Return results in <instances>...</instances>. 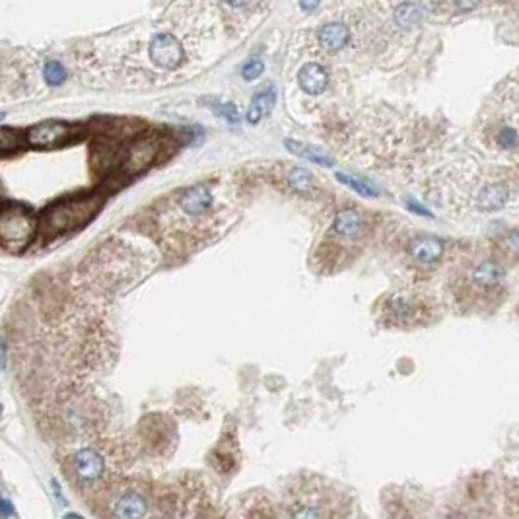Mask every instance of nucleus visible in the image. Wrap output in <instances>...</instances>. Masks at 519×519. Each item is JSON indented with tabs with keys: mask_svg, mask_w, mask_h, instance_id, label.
Wrapping results in <instances>:
<instances>
[{
	"mask_svg": "<svg viewBox=\"0 0 519 519\" xmlns=\"http://www.w3.org/2000/svg\"><path fill=\"white\" fill-rule=\"evenodd\" d=\"M319 2H321V0H300V6H302V10H306V12H311V10H316V8L319 6Z\"/></svg>",
	"mask_w": 519,
	"mask_h": 519,
	"instance_id": "obj_31",
	"label": "nucleus"
},
{
	"mask_svg": "<svg viewBox=\"0 0 519 519\" xmlns=\"http://www.w3.org/2000/svg\"><path fill=\"white\" fill-rule=\"evenodd\" d=\"M284 146H286V150L290 152V154L300 156V158H303V160L313 161V163H317V166L331 168V166L335 163L329 154H325V152H321L319 148L309 146V144H306V142H302V141L286 138V141H284Z\"/></svg>",
	"mask_w": 519,
	"mask_h": 519,
	"instance_id": "obj_13",
	"label": "nucleus"
},
{
	"mask_svg": "<svg viewBox=\"0 0 519 519\" xmlns=\"http://www.w3.org/2000/svg\"><path fill=\"white\" fill-rule=\"evenodd\" d=\"M36 232L34 214L21 204L0 206V243L10 249H24Z\"/></svg>",
	"mask_w": 519,
	"mask_h": 519,
	"instance_id": "obj_2",
	"label": "nucleus"
},
{
	"mask_svg": "<svg viewBox=\"0 0 519 519\" xmlns=\"http://www.w3.org/2000/svg\"><path fill=\"white\" fill-rule=\"evenodd\" d=\"M290 519H319V512H317L316 508H309V505H303L300 510H296Z\"/></svg>",
	"mask_w": 519,
	"mask_h": 519,
	"instance_id": "obj_27",
	"label": "nucleus"
},
{
	"mask_svg": "<svg viewBox=\"0 0 519 519\" xmlns=\"http://www.w3.org/2000/svg\"><path fill=\"white\" fill-rule=\"evenodd\" d=\"M43 76L47 80L49 86H61L66 80V71L63 69V64L56 63V61H47L45 69H43Z\"/></svg>",
	"mask_w": 519,
	"mask_h": 519,
	"instance_id": "obj_22",
	"label": "nucleus"
},
{
	"mask_svg": "<svg viewBox=\"0 0 519 519\" xmlns=\"http://www.w3.org/2000/svg\"><path fill=\"white\" fill-rule=\"evenodd\" d=\"M226 2H228L230 6H246L249 0H226Z\"/></svg>",
	"mask_w": 519,
	"mask_h": 519,
	"instance_id": "obj_33",
	"label": "nucleus"
},
{
	"mask_svg": "<svg viewBox=\"0 0 519 519\" xmlns=\"http://www.w3.org/2000/svg\"><path fill=\"white\" fill-rule=\"evenodd\" d=\"M150 59L156 66H160L163 71H173L179 69L185 61V51L176 36L158 34L150 41Z\"/></svg>",
	"mask_w": 519,
	"mask_h": 519,
	"instance_id": "obj_4",
	"label": "nucleus"
},
{
	"mask_svg": "<svg viewBox=\"0 0 519 519\" xmlns=\"http://www.w3.org/2000/svg\"><path fill=\"white\" fill-rule=\"evenodd\" d=\"M71 467L72 473L86 483L99 480L106 475V459L98 449L94 448L78 449L76 453L71 457Z\"/></svg>",
	"mask_w": 519,
	"mask_h": 519,
	"instance_id": "obj_5",
	"label": "nucleus"
},
{
	"mask_svg": "<svg viewBox=\"0 0 519 519\" xmlns=\"http://www.w3.org/2000/svg\"><path fill=\"white\" fill-rule=\"evenodd\" d=\"M319 43L325 51H341L348 43V28L341 21H331L319 29Z\"/></svg>",
	"mask_w": 519,
	"mask_h": 519,
	"instance_id": "obj_10",
	"label": "nucleus"
},
{
	"mask_svg": "<svg viewBox=\"0 0 519 519\" xmlns=\"http://www.w3.org/2000/svg\"><path fill=\"white\" fill-rule=\"evenodd\" d=\"M212 206V195L208 187L204 185H197V187H191L185 195L181 197V208L191 216H198L204 214Z\"/></svg>",
	"mask_w": 519,
	"mask_h": 519,
	"instance_id": "obj_9",
	"label": "nucleus"
},
{
	"mask_svg": "<svg viewBox=\"0 0 519 519\" xmlns=\"http://www.w3.org/2000/svg\"><path fill=\"white\" fill-rule=\"evenodd\" d=\"M408 208H410V211H414V212H418V214H422V216L432 218V212L426 211V208H424V206H420V204L416 203V201H408Z\"/></svg>",
	"mask_w": 519,
	"mask_h": 519,
	"instance_id": "obj_30",
	"label": "nucleus"
},
{
	"mask_svg": "<svg viewBox=\"0 0 519 519\" xmlns=\"http://www.w3.org/2000/svg\"><path fill=\"white\" fill-rule=\"evenodd\" d=\"M335 232L344 238H360L364 233V220L354 208H343L335 216Z\"/></svg>",
	"mask_w": 519,
	"mask_h": 519,
	"instance_id": "obj_12",
	"label": "nucleus"
},
{
	"mask_svg": "<svg viewBox=\"0 0 519 519\" xmlns=\"http://www.w3.org/2000/svg\"><path fill=\"white\" fill-rule=\"evenodd\" d=\"M156 156V148L150 141H142L138 142L136 146L129 152V158H126V168L129 171H142L144 168H148Z\"/></svg>",
	"mask_w": 519,
	"mask_h": 519,
	"instance_id": "obj_17",
	"label": "nucleus"
},
{
	"mask_svg": "<svg viewBox=\"0 0 519 519\" xmlns=\"http://www.w3.org/2000/svg\"><path fill=\"white\" fill-rule=\"evenodd\" d=\"M498 141L504 148H512L518 144L519 138H518V133H515L513 129H504V131L498 134Z\"/></svg>",
	"mask_w": 519,
	"mask_h": 519,
	"instance_id": "obj_25",
	"label": "nucleus"
},
{
	"mask_svg": "<svg viewBox=\"0 0 519 519\" xmlns=\"http://www.w3.org/2000/svg\"><path fill=\"white\" fill-rule=\"evenodd\" d=\"M393 20L397 24V28L403 29V31H408V29H413L420 21V10L413 2H403L395 10Z\"/></svg>",
	"mask_w": 519,
	"mask_h": 519,
	"instance_id": "obj_19",
	"label": "nucleus"
},
{
	"mask_svg": "<svg viewBox=\"0 0 519 519\" xmlns=\"http://www.w3.org/2000/svg\"><path fill=\"white\" fill-rule=\"evenodd\" d=\"M298 82H300V88L306 94H309V96H319V94L327 90L329 76H327V71L323 69L321 64L308 63L306 66H302V71L298 74Z\"/></svg>",
	"mask_w": 519,
	"mask_h": 519,
	"instance_id": "obj_7",
	"label": "nucleus"
},
{
	"mask_svg": "<svg viewBox=\"0 0 519 519\" xmlns=\"http://www.w3.org/2000/svg\"><path fill=\"white\" fill-rule=\"evenodd\" d=\"M337 179L341 183H344L346 187H351L352 191H356V193H358V195H362V197H378V195H379L378 189L373 187L372 183L366 181V179H362V177H358V176H346V173H337Z\"/></svg>",
	"mask_w": 519,
	"mask_h": 519,
	"instance_id": "obj_20",
	"label": "nucleus"
},
{
	"mask_svg": "<svg viewBox=\"0 0 519 519\" xmlns=\"http://www.w3.org/2000/svg\"><path fill=\"white\" fill-rule=\"evenodd\" d=\"M410 255L422 265H432L435 261H440L443 255V243L442 239L434 238V236H422L416 238L410 243Z\"/></svg>",
	"mask_w": 519,
	"mask_h": 519,
	"instance_id": "obj_8",
	"label": "nucleus"
},
{
	"mask_svg": "<svg viewBox=\"0 0 519 519\" xmlns=\"http://www.w3.org/2000/svg\"><path fill=\"white\" fill-rule=\"evenodd\" d=\"M12 513H14V508H12V504H10L8 500L0 498V515L8 518V515H12Z\"/></svg>",
	"mask_w": 519,
	"mask_h": 519,
	"instance_id": "obj_29",
	"label": "nucleus"
},
{
	"mask_svg": "<svg viewBox=\"0 0 519 519\" xmlns=\"http://www.w3.org/2000/svg\"><path fill=\"white\" fill-rule=\"evenodd\" d=\"M20 134L10 126H0V154H10L20 148Z\"/></svg>",
	"mask_w": 519,
	"mask_h": 519,
	"instance_id": "obj_21",
	"label": "nucleus"
},
{
	"mask_svg": "<svg viewBox=\"0 0 519 519\" xmlns=\"http://www.w3.org/2000/svg\"><path fill=\"white\" fill-rule=\"evenodd\" d=\"M4 117H6V113H2V111H0V121L4 119Z\"/></svg>",
	"mask_w": 519,
	"mask_h": 519,
	"instance_id": "obj_35",
	"label": "nucleus"
},
{
	"mask_svg": "<svg viewBox=\"0 0 519 519\" xmlns=\"http://www.w3.org/2000/svg\"><path fill=\"white\" fill-rule=\"evenodd\" d=\"M212 107H214V111L220 113L222 117H226V119L230 121V123H233V125L239 121L238 109H236V106H232V104H220V101H216V104H212Z\"/></svg>",
	"mask_w": 519,
	"mask_h": 519,
	"instance_id": "obj_24",
	"label": "nucleus"
},
{
	"mask_svg": "<svg viewBox=\"0 0 519 519\" xmlns=\"http://www.w3.org/2000/svg\"><path fill=\"white\" fill-rule=\"evenodd\" d=\"M4 364H6V348H4V344L0 341V370L4 368Z\"/></svg>",
	"mask_w": 519,
	"mask_h": 519,
	"instance_id": "obj_32",
	"label": "nucleus"
},
{
	"mask_svg": "<svg viewBox=\"0 0 519 519\" xmlns=\"http://www.w3.org/2000/svg\"><path fill=\"white\" fill-rule=\"evenodd\" d=\"M420 316L416 308V302L407 298V296H395L391 302L387 303V317H391L397 325H407Z\"/></svg>",
	"mask_w": 519,
	"mask_h": 519,
	"instance_id": "obj_11",
	"label": "nucleus"
},
{
	"mask_svg": "<svg viewBox=\"0 0 519 519\" xmlns=\"http://www.w3.org/2000/svg\"><path fill=\"white\" fill-rule=\"evenodd\" d=\"M286 181L292 189L302 193V195H309V193H313L317 189V183L313 179V176L309 173L308 169L298 168V166L290 168V171L286 173Z\"/></svg>",
	"mask_w": 519,
	"mask_h": 519,
	"instance_id": "obj_18",
	"label": "nucleus"
},
{
	"mask_svg": "<svg viewBox=\"0 0 519 519\" xmlns=\"http://www.w3.org/2000/svg\"><path fill=\"white\" fill-rule=\"evenodd\" d=\"M63 519H84L82 515H78V513H66Z\"/></svg>",
	"mask_w": 519,
	"mask_h": 519,
	"instance_id": "obj_34",
	"label": "nucleus"
},
{
	"mask_svg": "<svg viewBox=\"0 0 519 519\" xmlns=\"http://www.w3.org/2000/svg\"><path fill=\"white\" fill-rule=\"evenodd\" d=\"M459 12H470L478 6V0H449Z\"/></svg>",
	"mask_w": 519,
	"mask_h": 519,
	"instance_id": "obj_28",
	"label": "nucleus"
},
{
	"mask_svg": "<svg viewBox=\"0 0 519 519\" xmlns=\"http://www.w3.org/2000/svg\"><path fill=\"white\" fill-rule=\"evenodd\" d=\"M78 133H80L78 126L71 125V123L45 121V123H39V125H34L31 129H28L26 141H28L29 146L45 150V148L61 146L64 142L72 141Z\"/></svg>",
	"mask_w": 519,
	"mask_h": 519,
	"instance_id": "obj_3",
	"label": "nucleus"
},
{
	"mask_svg": "<svg viewBox=\"0 0 519 519\" xmlns=\"http://www.w3.org/2000/svg\"><path fill=\"white\" fill-rule=\"evenodd\" d=\"M263 72H265V63H263L261 59H251V61L246 63V66L241 69V76L246 78L247 82H251L255 78H259Z\"/></svg>",
	"mask_w": 519,
	"mask_h": 519,
	"instance_id": "obj_23",
	"label": "nucleus"
},
{
	"mask_svg": "<svg viewBox=\"0 0 519 519\" xmlns=\"http://www.w3.org/2000/svg\"><path fill=\"white\" fill-rule=\"evenodd\" d=\"M505 276V268L496 263V261H484L480 263L477 268H475V273H473V282L478 284V286L483 288H490V286H496L500 282L504 281Z\"/></svg>",
	"mask_w": 519,
	"mask_h": 519,
	"instance_id": "obj_15",
	"label": "nucleus"
},
{
	"mask_svg": "<svg viewBox=\"0 0 519 519\" xmlns=\"http://www.w3.org/2000/svg\"><path fill=\"white\" fill-rule=\"evenodd\" d=\"M148 500L141 492L129 490L121 494L113 504V518L115 519H144L148 513Z\"/></svg>",
	"mask_w": 519,
	"mask_h": 519,
	"instance_id": "obj_6",
	"label": "nucleus"
},
{
	"mask_svg": "<svg viewBox=\"0 0 519 519\" xmlns=\"http://www.w3.org/2000/svg\"><path fill=\"white\" fill-rule=\"evenodd\" d=\"M274 99H276V91H274V88H267V90L259 91V94L253 98L249 109H247V121H249L251 125H257V123H259L271 109H273Z\"/></svg>",
	"mask_w": 519,
	"mask_h": 519,
	"instance_id": "obj_16",
	"label": "nucleus"
},
{
	"mask_svg": "<svg viewBox=\"0 0 519 519\" xmlns=\"http://www.w3.org/2000/svg\"><path fill=\"white\" fill-rule=\"evenodd\" d=\"M101 206L96 195H78V197L56 201L43 212L39 218V228L47 236H61L88 224Z\"/></svg>",
	"mask_w": 519,
	"mask_h": 519,
	"instance_id": "obj_1",
	"label": "nucleus"
},
{
	"mask_svg": "<svg viewBox=\"0 0 519 519\" xmlns=\"http://www.w3.org/2000/svg\"><path fill=\"white\" fill-rule=\"evenodd\" d=\"M502 246H504L510 253H515V255H519V232L518 230H513V232L508 233V236L502 239Z\"/></svg>",
	"mask_w": 519,
	"mask_h": 519,
	"instance_id": "obj_26",
	"label": "nucleus"
},
{
	"mask_svg": "<svg viewBox=\"0 0 519 519\" xmlns=\"http://www.w3.org/2000/svg\"><path fill=\"white\" fill-rule=\"evenodd\" d=\"M505 203H508V189L500 183H492V185L483 187L477 197V206L484 212L500 211Z\"/></svg>",
	"mask_w": 519,
	"mask_h": 519,
	"instance_id": "obj_14",
	"label": "nucleus"
}]
</instances>
